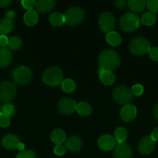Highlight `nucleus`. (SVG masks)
I'll list each match as a JSON object with an SVG mask.
<instances>
[{"label":"nucleus","mask_w":158,"mask_h":158,"mask_svg":"<svg viewBox=\"0 0 158 158\" xmlns=\"http://www.w3.org/2000/svg\"><path fill=\"white\" fill-rule=\"evenodd\" d=\"M114 156L116 158H131L133 151L131 148L126 143H118L115 147Z\"/></svg>","instance_id":"4468645a"},{"label":"nucleus","mask_w":158,"mask_h":158,"mask_svg":"<svg viewBox=\"0 0 158 158\" xmlns=\"http://www.w3.org/2000/svg\"><path fill=\"white\" fill-rule=\"evenodd\" d=\"M150 137H151L152 140L154 142L158 141V127H156L155 129L153 130Z\"/></svg>","instance_id":"a19ab883"},{"label":"nucleus","mask_w":158,"mask_h":158,"mask_svg":"<svg viewBox=\"0 0 158 158\" xmlns=\"http://www.w3.org/2000/svg\"><path fill=\"white\" fill-rule=\"evenodd\" d=\"M16 86L11 82H2L0 84V101L8 103L16 95Z\"/></svg>","instance_id":"0eeeda50"},{"label":"nucleus","mask_w":158,"mask_h":158,"mask_svg":"<svg viewBox=\"0 0 158 158\" xmlns=\"http://www.w3.org/2000/svg\"><path fill=\"white\" fill-rule=\"evenodd\" d=\"M115 137H116V141L119 143H122L125 142V140L127 138V131L124 127L116 128L115 131Z\"/></svg>","instance_id":"c85d7f7f"},{"label":"nucleus","mask_w":158,"mask_h":158,"mask_svg":"<svg viewBox=\"0 0 158 158\" xmlns=\"http://www.w3.org/2000/svg\"><path fill=\"white\" fill-rule=\"evenodd\" d=\"M153 114H154V117L156 118V120H158V102L156 103V105L154 106V108H153Z\"/></svg>","instance_id":"c03bdc74"},{"label":"nucleus","mask_w":158,"mask_h":158,"mask_svg":"<svg viewBox=\"0 0 158 158\" xmlns=\"http://www.w3.org/2000/svg\"><path fill=\"white\" fill-rule=\"evenodd\" d=\"M31 77V70L24 66L16 68L12 73V80L18 85H25L28 83L30 81Z\"/></svg>","instance_id":"6e6552de"},{"label":"nucleus","mask_w":158,"mask_h":158,"mask_svg":"<svg viewBox=\"0 0 158 158\" xmlns=\"http://www.w3.org/2000/svg\"><path fill=\"white\" fill-rule=\"evenodd\" d=\"M9 43V39L6 35H0V47H6Z\"/></svg>","instance_id":"58836bf2"},{"label":"nucleus","mask_w":158,"mask_h":158,"mask_svg":"<svg viewBox=\"0 0 158 158\" xmlns=\"http://www.w3.org/2000/svg\"><path fill=\"white\" fill-rule=\"evenodd\" d=\"M38 13H37V10H28L26 13L24 14L23 16V21H24L25 24L28 26H33L36 25L38 22Z\"/></svg>","instance_id":"412c9836"},{"label":"nucleus","mask_w":158,"mask_h":158,"mask_svg":"<svg viewBox=\"0 0 158 158\" xmlns=\"http://www.w3.org/2000/svg\"><path fill=\"white\" fill-rule=\"evenodd\" d=\"M24 148H25V145L23 144V143H21V142H20V143H19L18 147H17V149L20 150V151H24V150H25Z\"/></svg>","instance_id":"a18cd8bd"},{"label":"nucleus","mask_w":158,"mask_h":158,"mask_svg":"<svg viewBox=\"0 0 158 158\" xmlns=\"http://www.w3.org/2000/svg\"><path fill=\"white\" fill-rule=\"evenodd\" d=\"M16 158H36V154L31 150H24L17 154Z\"/></svg>","instance_id":"473e14b6"},{"label":"nucleus","mask_w":158,"mask_h":158,"mask_svg":"<svg viewBox=\"0 0 158 158\" xmlns=\"http://www.w3.org/2000/svg\"><path fill=\"white\" fill-rule=\"evenodd\" d=\"M129 8L133 12H139L147 7V1L144 0H129L127 2Z\"/></svg>","instance_id":"5701e85b"},{"label":"nucleus","mask_w":158,"mask_h":158,"mask_svg":"<svg viewBox=\"0 0 158 158\" xmlns=\"http://www.w3.org/2000/svg\"><path fill=\"white\" fill-rule=\"evenodd\" d=\"M77 103L71 98H63L59 101L57 108L58 111L64 115H69L76 110Z\"/></svg>","instance_id":"9d476101"},{"label":"nucleus","mask_w":158,"mask_h":158,"mask_svg":"<svg viewBox=\"0 0 158 158\" xmlns=\"http://www.w3.org/2000/svg\"><path fill=\"white\" fill-rule=\"evenodd\" d=\"M149 56L153 61L158 62V47L150 48Z\"/></svg>","instance_id":"4c0bfd02"},{"label":"nucleus","mask_w":158,"mask_h":158,"mask_svg":"<svg viewBox=\"0 0 158 158\" xmlns=\"http://www.w3.org/2000/svg\"><path fill=\"white\" fill-rule=\"evenodd\" d=\"M99 78L101 82L105 86H110L113 84L116 80V76L112 71L106 70V69H102L99 68Z\"/></svg>","instance_id":"f3484780"},{"label":"nucleus","mask_w":158,"mask_h":158,"mask_svg":"<svg viewBox=\"0 0 158 158\" xmlns=\"http://www.w3.org/2000/svg\"><path fill=\"white\" fill-rule=\"evenodd\" d=\"M12 59V52L9 48L0 47V67L4 68L9 66Z\"/></svg>","instance_id":"a211bd4d"},{"label":"nucleus","mask_w":158,"mask_h":158,"mask_svg":"<svg viewBox=\"0 0 158 158\" xmlns=\"http://www.w3.org/2000/svg\"><path fill=\"white\" fill-rule=\"evenodd\" d=\"M2 112V106H1V105H0V113Z\"/></svg>","instance_id":"49530a36"},{"label":"nucleus","mask_w":158,"mask_h":158,"mask_svg":"<svg viewBox=\"0 0 158 158\" xmlns=\"http://www.w3.org/2000/svg\"><path fill=\"white\" fill-rule=\"evenodd\" d=\"M20 143V139L15 134H9L5 135L2 139V145L6 149L12 151L17 149L19 143Z\"/></svg>","instance_id":"9b49d317"},{"label":"nucleus","mask_w":158,"mask_h":158,"mask_svg":"<svg viewBox=\"0 0 158 158\" xmlns=\"http://www.w3.org/2000/svg\"><path fill=\"white\" fill-rule=\"evenodd\" d=\"M50 23L54 26H61L65 23L64 15L60 12H53L50 16Z\"/></svg>","instance_id":"393cba45"},{"label":"nucleus","mask_w":158,"mask_h":158,"mask_svg":"<svg viewBox=\"0 0 158 158\" xmlns=\"http://www.w3.org/2000/svg\"><path fill=\"white\" fill-rule=\"evenodd\" d=\"M11 0H0V8H6L11 4Z\"/></svg>","instance_id":"79ce46f5"},{"label":"nucleus","mask_w":158,"mask_h":158,"mask_svg":"<svg viewBox=\"0 0 158 158\" xmlns=\"http://www.w3.org/2000/svg\"><path fill=\"white\" fill-rule=\"evenodd\" d=\"M23 45L22 40L20 37L18 36H12L10 39H9V43H8V46L9 49H13V50H16L19 49Z\"/></svg>","instance_id":"c756f323"},{"label":"nucleus","mask_w":158,"mask_h":158,"mask_svg":"<svg viewBox=\"0 0 158 158\" xmlns=\"http://www.w3.org/2000/svg\"><path fill=\"white\" fill-rule=\"evenodd\" d=\"M121 59L119 54L112 49H105L99 56V68L106 70H113L120 66Z\"/></svg>","instance_id":"f257e3e1"},{"label":"nucleus","mask_w":158,"mask_h":158,"mask_svg":"<svg viewBox=\"0 0 158 158\" xmlns=\"http://www.w3.org/2000/svg\"><path fill=\"white\" fill-rule=\"evenodd\" d=\"M10 117L6 114L0 113V127H7L10 124Z\"/></svg>","instance_id":"72a5a7b5"},{"label":"nucleus","mask_w":158,"mask_h":158,"mask_svg":"<svg viewBox=\"0 0 158 158\" xmlns=\"http://www.w3.org/2000/svg\"><path fill=\"white\" fill-rule=\"evenodd\" d=\"M106 41L111 46H118L120 45L122 40H121L120 35L118 32L112 31L106 34Z\"/></svg>","instance_id":"a878e982"},{"label":"nucleus","mask_w":158,"mask_h":158,"mask_svg":"<svg viewBox=\"0 0 158 158\" xmlns=\"http://www.w3.org/2000/svg\"><path fill=\"white\" fill-rule=\"evenodd\" d=\"M43 80L46 84L49 86H57L63 81V73L56 66L48 68L43 74Z\"/></svg>","instance_id":"7ed1b4c3"},{"label":"nucleus","mask_w":158,"mask_h":158,"mask_svg":"<svg viewBox=\"0 0 158 158\" xmlns=\"http://www.w3.org/2000/svg\"><path fill=\"white\" fill-rule=\"evenodd\" d=\"M82 140L77 136H71L65 141V148L71 152H77L82 148Z\"/></svg>","instance_id":"dca6fc26"},{"label":"nucleus","mask_w":158,"mask_h":158,"mask_svg":"<svg viewBox=\"0 0 158 158\" xmlns=\"http://www.w3.org/2000/svg\"><path fill=\"white\" fill-rule=\"evenodd\" d=\"M140 19L134 12H126L119 20L120 28L125 32H133L139 27Z\"/></svg>","instance_id":"f03ea898"},{"label":"nucleus","mask_w":158,"mask_h":158,"mask_svg":"<svg viewBox=\"0 0 158 158\" xmlns=\"http://www.w3.org/2000/svg\"><path fill=\"white\" fill-rule=\"evenodd\" d=\"M55 1L53 0H40L36 2V9L42 13H46L52 10L55 6Z\"/></svg>","instance_id":"6ab92c4d"},{"label":"nucleus","mask_w":158,"mask_h":158,"mask_svg":"<svg viewBox=\"0 0 158 158\" xmlns=\"http://www.w3.org/2000/svg\"><path fill=\"white\" fill-rule=\"evenodd\" d=\"M98 145L101 150L108 151L112 150L116 147V140L111 135H103L99 139Z\"/></svg>","instance_id":"2eb2a0df"},{"label":"nucleus","mask_w":158,"mask_h":158,"mask_svg":"<svg viewBox=\"0 0 158 158\" xmlns=\"http://www.w3.org/2000/svg\"><path fill=\"white\" fill-rule=\"evenodd\" d=\"M2 112L3 114H6L7 116H9V117H12V116H13L15 114V106L12 104H11V103H6V104H4L2 106Z\"/></svg>","instance_id":"7c9ffc66"},{"label":"nucleus","mask_w":158,"mask_h":158,"mask_svg":"<svg viewBox=\"0 0 158 158\" xmlns=\"http://www.w3.org/2000/svg\"><path fill=\"white\" fill-rule=\"evenodd\" d=\"M143 86L140 84H135L132 86L131 92L133 94V96H136V97H139L141 96L143 94Z\"/></svg>","instance_id":"f704fd0d"},{"label":"nucleus","mask_w":158,"mask_h":158,"mask_svg":"<svg viewBox=\"0 0 158 158\" xmlns=\"http://www.w3.org/2000/svg\"><path fill=\"white\" fill-rule=\"evenodd\" d=\"M112 97L116 103L125 106L133 100V95L128 87L125 86H119L113 90Z\"/></svg>","instance_id":"423d86ee"},{"label":"nucleus","mask_w":158,"mask_h":158,"mask_svg":"<svg viewBox=\"0 0 158 158\" xmlns=\"http://www.w3.org/2000/svg\"><path fill=\"white\" fill-rule=\"evenodd\" d=\"M15 28V23L13 20L8 18H3L0 20V34L6 35L11 33Z\"/></svg>","instance_id":"aec40b11"},{"label":"nucleus","mask_w":158,"mask_h":158,"mask_svg":"<svg viewBox=\"0 0 158 158\" xmlns=\"http://www.w3.org/2000/svg\"><path fill=\"white\" fill-rule=\"evenodd\" d=\"M51 140L54 142V143H56L57 145L62 144L63 143H64L66 141V134H65L64 131L61 129H55L54 131H53V132L51 133L50 135Z\"/></svg>","instance_id":"4be33fe9"},{"label":"nucleus","mask_w":158,"mask_h":158,"mask_svg":"<svg viewBox=\"0 0 158 158\" xmlns=\"http://www.w3.org/2000/svg\"><path fill=\"white\" fill-rule=\"evenodd\" d=\"M85 18V12L77 6H74L66 11L64 14L65 23L70 26H75L80 24Z\"/></svg>","instance_id":"20e7f679"},{"label":"nucleus","mask_w":158,"mask_h":158,"mask_svg":"<svg viewBox=\"0 0 158 158\" xmlns=\"http://www.w3.org/2000/svg\"><path fill=\"white\" fill-rule=\"evenodd\" d=\"M6 18L9 19L13 20V19L15 17V12H14V11L10 10V11H9L7 13H6Z\"/></svg>","instance_id":"37998d69"},{"label":"nucleus","mask_w":158,"mask_h":158,"mask_svg":"<svg viewBox=\"0 0 158 158\" xmlns=\"http://www.w3.org/2000/svg\"><path fill=\"white\" fill-rule=\"evenodd\" d=\"M99 25L101 30L104 32H112L116 26L115 17L111 12H104L99 16Z\"/></svg>","instance_id":"1a4fd4ad"},{"label":"nucleus","mask_w":158,"mask_h":158,"mask_svg":"<svg viewBox=\"0 0 158 158\" xmlns=\"http://www.w3.org/2000/svg\"><path fill=\"white\" fill-rule=\"evenodd\" d=\"M76 110H77V112L81 116L87 117V116H89L91 114V112H92V108H91V105L88 103H86V102H81V103L77 104Z\"/></svg>","instance_id":"b1692460"},{"label":"nucleus","mask_w":158,"mask_h":158,"mask_svg":"<svg viewBox=\"0 0 158 158\" xmlns=\"http://www.w3.org/2000/svg\"><path fill=\"white\" fill-rule=\"evenodd\" d=\"M156 21V14L151 12H147L142 15L140 19V23H142L144 26H152Z\"/></svg>","instance_id":"bb28decb"},{"label":"nucleus","mask_w":158,"mask_h":158,"mask_svg":"<svg viewBox=\"0 0 158 158\" xmlns=\"http://www.w3.org/2000/svg\"><path fill=\"white\" fill-rule=\"evenodd\" d=\"M147 7L150 12L158 13V0H148L147 1Z\"/></svg>","instance_id":"2f4dec72"},{"label":"nucleus","mask_w":158,"mask_h":158,"mask_svg":"<svg viewBox=\"0 0 158 158\" xmlns=\"http://www.w3.org/2000/svg\"><path fill=\"white\" fill-rule=\"evenodd\" d=\"M136 108L133 104H126L122 108L120 111V117L125 122H130L134 120L136 117Z\"/></svg>","instance_id":"ddd939ff"},{"label":"nucleus","mask_w":158,"mask_h":158,"mask_svg":"<svg viewBox=\"0 0 158 158\" xmlns=\"http://www.w3.org/2000/svg\"><path fill=\"white\" fill-rule=\"evenodd\" d=\"M54 152L56 155L62 156L66 153V148H65V146H64V145L62 144L57 145V146L54 148Z\"/></svg>","instance_id":"e433bc0d"},{"label":"nucleus","mask_w":158,"mask_h":158,"mask_svg":"<svg viewBox=\"0 0 158 158\" xmlns=\"http://www.w3.org/2000/svg\"><path fill=\"white\" fill-rule=\"evenodd\" d=\"M61 88L64 92L67 94L73 93L76 89V83L71 79H65L61 83Z\"/></svg>","instance_id":"cd10ccee"},{"label":"nucleus","mask_w":158,"mask_h":158,"mask_svg":"<svg viewBox=\"0 0 158 158\" xmlns=\"http://www.w3.org/2000/svg\"><path fill=\"white\" fill-rule=\"evenodd\" d=\"M155 148V142L150 137H145L139 141L138 145L139 151L143 155L151 154Z\"/></svg>","instance_id":"f8f14e48"},{"label":"nucleus","mask_w":158,"mask_h":158,"mask_svg":"<svg viewBox=\"0 0 158 158\" xmlns=\"http://www.w3.org/2000/svg\"><path fill=\"white\" fill-rule=\"evenodd\" d=\"M130 51L136 56H143L149 53L150 45L148 40L143 36H137L133 39L130 43Z\"/></svg>","instance_id":"39448f33"},{"label":"nucleus","mask_w":158,"mask_h":158,"mask_svg":"<svg viewBox=\"0 0 158 158\" xmlns=\"http://www.w3.org/2000/svg\"><path fill=\"white\" fill-rule=\"evenodd\" d=\"M126 3L127 2L124 1V0H117V1H115V6L119 9H123Z\"/></svg>","instance_id":"ea45409f"},{"label":"nucleus","mask_w":158,"mask_h":158,"mask_svg":"<svg viewBox=\"0 0 158 158\" xmlns=\"http://www.w3.org/2000/svg\"><path fill=\"white\" fill-rule=\"evenodd\" d=\"M21 3L23 7L27 9V11L32 10L36 6V1L34 0H23Z\"/></svg>","instance_id":"c9c22d12"}]
</instances>
